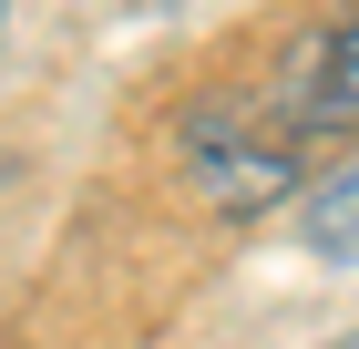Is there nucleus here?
Instances as JSON below:
<instances>
[{
  "label": "nucleus",
  "mask_w": 359,
  "mask_h": 349,
  "mask_svg": "<svg viewBox=\"0 0 359 349\" xmlns=\"http://www.w3.org/2000/svg\"><path fill=\"white\" fill-rule=\"evenodd\" d=\"M359 134V11L298 31L247 93H216V103L185 124V175L205 206L257 216L298 185L318 154Z\"/></svg>",
  "instance_id": "obj_1"
},
{
  "label": "nucleus",
  "mask_w": 359,
  "mask_h": 349,
  "mask_svg": "<svg viewBox=\"0 0 359 349\" xmlns=\"http://www.w3.org/2000/svg\"><path fill=\"white\" fill-rule=\"evenodd\" d=\"M329 349H359V329H349V339H329Z\"/></svg>",
  "instance_id": "obj_3"
},
{
  "label": "nucleus",
  "mask_w": 359,
  "mask_h": 349,
  "mask_svg": "<svg viewBox=\"0 0 359 349\" xmlns=\"http://www.w3.org/2000/svg\"><path fill=\"white\" fill-rule=\"evenodd\" d=\"M298 226H308V246H318L329 268H359V154L339 164L318 195H308V216H298Z\"/></svg>",
  "instance_id": "obj_2"
}]
</instances>
